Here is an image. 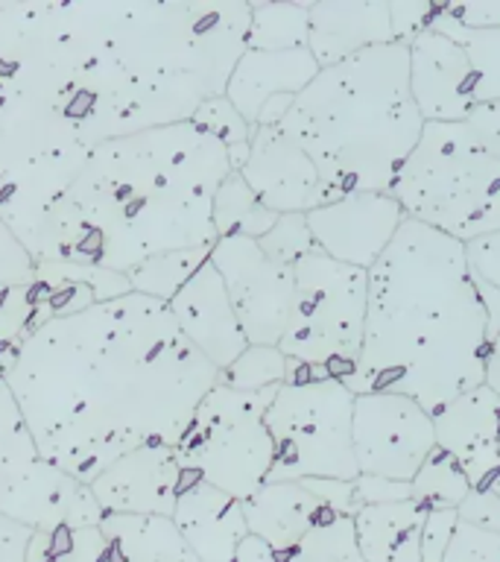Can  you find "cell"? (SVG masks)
<instances>
[{
	"label": "cell",
	"instance_id": "13",
	"mask_svg": "<svg viewBox=\"0 0 500 562\" xmlns=\"http://www.w3.org/2000/svg\"><path fill=\"white\" fill-rule=\"evenodd\" d=\"M211 263L226 281L249 346H279L296 296L293 267L266 258L252 237H219L211 249Z\"/></svg>",
	"mask_w": 500,
	"mask_h": 562
},
{
	"label": "cell",
	"instance_id": "20",
	"mask_svg": "<svg viewBox=\"0 0 500 562\" xmlns=\"http://www.w3.org/2000/svg\"><path fill=\"white\" fill-rule=\"evenodd\" d=\"M173 521L200 562H231L249 539L243 501L184 472Z\"/></svg>",
	"mask_w": 500,
	"mask_h": 562
},
{
	"label": "cell",
	"instance_id": "23",
	"mask_svg": "<svg viewBox=\"0 0 500 562\" xmlns=\"http://www.w3.org/2000/svg\"><path fill=\"white\" fill-rule=\"evenodd\" d=\"M35 279H38V302H35L33 328L47 319H56V316L79 314L100 302H112V299L132 293L129 279L123 272L91 267V263H35Z\"/></svg>",
	"mask_w": 500,
	"mask_h": 562
},
{
	"label": "cell",
	"instance_id": "3",
	"mask_svg": "<svg viewBox=\"0 0 500 562\" xmlns=\"http://www.w3.org/2000/svg\"><path fill=\"white\" fill-rule=\"evenodd\" d=\"M498 328L500 293L474 279L465 246L404 220L368 270L363 346L342 384L410 395L436 413L486 384Z\"/></svg>",
	"mask_w": 500,
	"mask_h": 562
},
{
	"label": "cell",
	"instance_id": "44",
	"mask_svg": "<svg viewBox=\"0 0 500 562\" xmlns=\"http://www.w3.org/2000/svg\"><path fill=\"white\" fill-rule=\"evenodd\" d=\"M412 486L401 481H386V477H372V474H360L354 481V504L368 507V504H389V501H410Z\"/></svg>",
	"mask_w": 500,
	"mask_h": 562
},
{
	"label": "cell",
	"instance_id": "14",
	"mask_svg": "<svg viewBox=\"0 0 500 562\" xmlns=\"http://www.w3.org/2000/svg\"><path fill=\"white\" fill-rule=\"evenodd\" d=\"M404 220V209L393 193H351L307 211L316 249L366 272L393 244Z\"/></svg>",
	"mask_w": 500,
	"mask_h": 562
},
{
	"label": "cell",
	"instance_id": "24",
	"mask_svg": "<svg viewBox=\"0 0 500 562\" xmlns=\"http://www.w3.org/2000/svg\"><path fill=\"white\" fill-rule=\"evenodd\" d=\"M328 504L316 498L302 481H270L243 501V516L249 536L272 544V548H293L314 530Z\"/></svg>",
	"mask_w": 500,
	"mask_h": 562
},
{
	"label": "cell",
	"instance_id": "5",
	"mask_svg": "<svg viewBox=\"0 0 500 562\" xmlns=\"http://www.w3.org/2000/svg\"><path fill=\"white\" fill-rule=\"evenodd\" d=\"M279 126L314 161L322 205L389 193L424 132L410 91V47L393 42L322 68Z\"/></svg>",
	"mask_w": 500,
	"mask_h": 562
},
{
	"label": "cell",
	"instance_id": "4",
	"mask_svg": "<svg viewBox=\"0 0 500 562\" xmlns=\"http://www.w3.org/2000/svg\"><path fill=\"white\" fill-rule=\"evenodd\" d=\"M94 147L191 123L246 53L243 0H86Z\"/></svg>",
	"mask_w": 500,
	"mask_h": 562
},
{
	"label": "cell",
	"instance_id": "30",
	"mask_svg": "<svg viewBox=\"0 0 500 562\" xmlns=\"http://www.w3.org/2000/svg\"><path fill=\"white\" fill-rule=\"evenodd\" d=\"M281 214L263 205L240 173H228L214 196V228L219 237H252L261 240Z\"/></svg>",
	"mask_w": 500,
	"mask_h": 562
},
{
	"label": "cell",
	"instance_id": "22",
	"mask_svg": "<svg viewBox=\"0 0 500 562\" xmlns=\"http://www.w3.org/2000/svg\"><path fill=\"white\" fill-rule=\"evenodd\" d=\"M316 74H319V65L310 50H246L231 70L226 97L254 130L266 103L279 100V97H298L314 82Z\"/></svg>",
	"mask_w": 500,
	"mask_h": 562
},
{
	"label": "cell",
	"instance_id": "33",
	"mask_svg": "<svg viewBox=\"0 0 500 562\" xmlns=\"http://www.w3.org/2000/svg\"><path fill=\"white\" fill-rule=\"evenodd\" d=\"M433 30H442L451 38L463 44V50L468 53L474 68V97L477 105L498 103L500 100V30H486V33H471L463 26L451 24L439 15V7L430 18Z\"/></svg>",
	"mask_w": 500,
	"mask_h": 562
},
{
	"label": "cell",
	"instance_id": "40",
	"mask_svg": "<svg viewBox=\"0 0 500 562\" xmlns=\"http://www.w3.org/2000/svg\"><path fill=\"white\" fill-rule=\"evenodd\" d=\"M439 15L451 24L471 30V33H486V30H500V0H477V3H447L439 7Z\"/></svg>",
	"mask_w": 500,
	"mask_h": 562
},
{
	"label": "cell",
	"instance_id": "48",
	"mask_svg": "<svg viewBox=\"0 0 500 562\" xmlns=\"http://www.w3.org/2000/svg\"><path fill=\"white\" fill-rule=\"evenodd\" d=\"M489 490H495V492H498V495H500V472L495 474V481H491V486H489Z\"/></svg>",
	"mask_w": 500,
	"mask_h": 562
},
{
	"label": "cell",
	"instance_id": "37",
	"mask_svg": "<svg viewBox=\"0 0 500 562\" xmlns=\"http://www.w3.org/2000/svg\"><path fill=\"white\" fill-rule=\"evenodd\" d=\"M258 246L275 263L296 267L302 258L316 252L314 235H310V226H307V214H281L275 220V226L258 240Z\"/></svg>",
	"mask_w": 500,
	"mask_h": 562
},
{
	"label": "cell",
	"instance_id": "35",
	"mask_svg": "<svg viewBox=\"0 0 500 562\" xmlns=\"http://www.w3.org/2000/svg\"><path fill=\"white\" fill-rule=\"evenodd\" d=\"M287 355L279 346H249L240 358L219 372V384L243 393H263L287 381Z\"/></svg>",
	"mask_w": 500,
	"mask_h": 562
},
{
	"label": "cell",
	"instance_id": "19",
	"mask_svg": "<svg viewBox=\"0 0 500 562\" xmlns=\"http://www.w3.org/2000/svg\"><path fill=\"white\" fill-rule=\"evenodd\" d=\"M436 448L454 457L474 490L491 486L500 472V398L491 386L456 395L433 413Z\"/></svg>",
	"mask_w": 500,
	"mask_h": 562
},
{
	"label": "cell",
	"instance_id": "46",
	"mask_svg": "<svg viewBox=\"0 0 500 562\" xmlns=\"http://www.w3.org/2000/svg\"><path fill=\"white\" fill-rule=\"evenodd\" d=\"M30 536H33L30 527L0 516V562H26Z\"/></svg>",
	"mask_w": 500,
	"mask_h": 562
},
{
	"label": "cell",
	"instance_id": "39",
	"mask_svg": "<svg viewBox=\"0 0 500 562\" xmlns=\"http://www.w3.org/2000/svg\"><path fill=\"white\" fill-rule=\"evenodd\" d=\"M465 258H468L474 279L500 293V232H491V235H482L471 244H465Z\"/></svg>",
	"mask_w": 500,
	"mask_h": 562
},
{
	"label": "cell",
	"instance_id": "18",
	"mask_svg": "<svg viewBox=\"0 0 500 562\" xmlns=\"http://www.w3.org/2000/svg\"><path fill=\"white\" fill-rule=\"evenodd\" d=\"M167 307L184 337L193 342V349L208 358L219 372L249 349L235 305L228 299L226 281L211 258L193 272L191 281L167 302Z\"/></svg>",
	"mask_w": 500,
	"mask_h": 562
},
{
	"label": "cell",
	"instance_id": "27",
	"mask_svg": "<svg viewBox=\"0 0 500 562\" xmlns=\"http://www.w3.org/2000/svg\"><path fill=\"white\" fill-rule=\"evenodd\" d=\"M231 562H366L354 539V521L340 509H328L322 521L293 548H272L249 536Z\"/></svg>",
	"mask_w": 500,
	"mask_h": 562
},
{
	"label": "cell",
	"instance_id": "10",
	"mask_svg": "<svg viewBox=\"0 0 500 562\" xmlns=\"http://www.w3.org/2000/svg\"><path fill=\"white\" fill-rule=\"evenodd\" d=\"M279 386L243 393L217 384L193 413L175 442V460L184 472L246 501L270 481L275 448L266 430V407Z\"/></svg>",
	"mask_w": 500,
	"mask_h": 562
},
{
	"label": "cell",
	"instance_id": "26",
	"mask_svg": "<svg viewBox=\"0 0 500 562\" xmlns=\"http://www.w3.org/2000/svg\"><path fill=\"white\" fill-rule=\"evenodd\" d=\"M109 562H200L170 516H105Z\"/></svg>",
	"mask_w": 500,
	"mask_h": 562
},
{
	"label": "cell",
	"instance_id": "1",
	"mask_svg": "<svg viewBox=\"0 0 500 562\" xmlns=\"http://www.w3.org/2000/svg\"><path fill=\"white\" fill-rule=\"evenodd\" d=\"M3 367L38 451L79 483L138 448H175L219 384L167 302L140 293L47 319L3 346Z\"/></svg>",
	"mask_w": 500,
	"mask_h": 562
},
{
	"label": "cell",
	"instance_id": "11",
	"mask_svg": "<svg viewBox=\"0 0 500 562\" xmlns=\"http://www.w3.org/2000/svg\"><path fill=\"white\" fill-rule=\"evenodd\" d=\"M0 516L30 530L53 525H103L105 518L91 486L73 481L38 451L33 430L3 378H0Z\"/></svg>",
	"mask_w": 500,
	"mask_h": 562
},
{
	"label": "cell",
	"instance_id": "43",
	"mask_svg": "<svg viewBox=\"0 0 500 562\" xmlns=\"http://www.w3.org/2000/svg\"><path fill=\"white\" fill-rule=\"evenodd\" d=\"M433 12H436V3H419V0H398V3H389L395 42L410 44L416 35L424 33L430 26Z\"/></svg>",
	"mask_w": 500,
	"mask_h": 562
},
{
	"label": "cell",
	"instance_id": "12",
	"mask_svg": "<svg viewBox=\"0 0 500 562\" xmlns=\"http://www.w3.org/2000/svg\"><path fill=\"white\" fill-rule=\"evenodd\" d=\"M436 451L433 413L401 393H360L354 398V457L360 474L412 483Z\"/></svg>",
	"mask_w": 500,
	"mask_h": 562
},
{
	"label": "cell",
	"instance_id": "8",
	"mask_svg": "<svg viewBox=\"0 0 500 562\" xmlns=\"http://www.w3.org/2000/svg\"><path fill=\"white\" fill-rule=\"evenodd\" d=\"M354 398L340 378L284 381L266 407L270 481H357Z\"/></svg>",
	"mask_w": 500,
	"mask_h": 562
},
{
	"label": "cell",
	"instance_id": "7",
	"mask_svg": "<svg viewBox=\"0 0 500 562\" xmlns=\"http://www.w3.org/2000/svg\"><path fill=\"white\" fill-rule=\"evenodd\" d=\"M404 217L471 244L500 232V158L468 123H424L393 191Z\"/></svg>",
	"mask_w": 500,
	"mask_h": 562
},
{
	"label": "cell",
	"instance_id": "38",
	"mask_svg": "<svg viewBox=\"0 0 500 562\" xmlns=\"http://www.w3.org/2000/svg\"><path fill=\"white\" fill-rule=\"evenodd\" d=\"M442 562H500V533L456 521Z\"/></svg>",
	"mask_w": 500,
	"mask_h": 562
},
{
	"label": "cell",
	"instance_id": "9",
	"mask_svg": "<svg viewBox=\"0 0 500 562\" xmlns=\"http://www.w3.org/2000/svg\"><path fill=\"white\" fill-rule=\"evenodd\" d=\"M293 272L296 296L279 349L293 363L345 381L366 331L368 272L333 261L319 249L302 258Z\"/></svg>",
	"mask_w": 500,
	"mask_h": 562
},
{
	"label": "cell",
	"instance_id": "31",
	"mask_svg": "<svg viewBox=\"0 0 500 562\" xmlns=\"http://www.w3.org/2000/svg\"><path fill=\"white\" fill-rule=\"evenodd\" d=\"M26 562H109L100 525H53L33 530Z\"/></svg>",
	"mask_w": 500,
	"mask_h": 562
},
{
	"label": "cell",
	"instance_id": "28",
	"mask_svg": "<svg viewBox=\"0 0 500 562\" xmlns=\"http://www.w3.org/2000/svg\"><path fill=\"white\" fill-rule=\"evenodd\" d=\"M35 302V261L0 220V346H9L33 331Z\"/></svg>",
	"mask_w": 500,
	"mask_h": 562
},
{
	"label": "cell",
	"instance_id": "21",
	"mask_svg": "<svg viewBox=\"0 0 500 562\" xmlns=\"http://www.w3.org/2000/svg\"><path fill=\"white\" fill-rule=\"evenodd\" d=\"M393 15L386 0H322L310 3V44L319 70L393 44Z\"/></svg>",
	"mask_w": 500,
	"mask_h": 562
},
{
	"label": "cell",
	"instance_id": "32",
	"mask_svg": "<svg viewBox=\"0 0 500 562\" xmlns=\"http://www.w3.org/2000/svg\"><path fill=\"white\" fill-rule=\"evenodd\" d=\"M211 249L214 246H205V249H182V252H167L158 255V258H149V261H144L132 272H126L132 293L158 299V302H170L191 281L193 272L208 261Z\"/></svg>",
	"mask_w": 500,
	"mask_h": 562
},
{
	"label": "cell",
	"instance_id": "29",
	"mask_svg": "<svg viewBox=\"0 0 500 562\" xmlns=\"http://www.w3.org/2000/svg\"><path fill=\"white\" fill-rule=\"evenodd\" d=\"M310 44V3H252L246 50L289 53Z\"/></svg>",
	"mask_w": 500,
	"mask_h": 562
},
{
	"label": "cell",
	"instance_id": "45",
	"mask_svg": "<svg viewBox=\"0 0 500 562\" xmlns=\"http://www.w3.org/2000/svg\"><path fill=\"white\" fill-rule=\"evenodd\" d=\"M468 126L477 132V138L500 158V100L498 103H482L477 105L468 117Z\"/></svg>",
	"mask_w": 500,
	"mask_h": 562
},
{
	"label": "cell",
	"instance_id": "41",
	"mask_svg": "<svg viewBox=\"0 0 500 562\" xmlns=\"http://www.w3.org/2000/svg\"><path fill=\"white\" fill-rule=\"evenodd\" d=\"M456 521H459L456 509H428L424 533H421V562H442Z\"/></svg>",
	"mask_w": 500,
	"mask_h": 562
},
{
	"label": "cell",
	"instance_id": "2",
	"mask_svg": "<svg viewBox=\"0 0 500 562\" xmlns=\"http://www.w3.org/2000/svg\"><path fill=\"white\" fill-rule=\"evenodd\" d=\"M228 173L223 140L193 121L105 140L47 214L33 261L126 276L158 255L214 246V196Z\"/></svg>",
	"mask_w": 500,
	"mask_h": 562
},
{
	"label": "cell",
	"instance_id": "47",
	"mask_svg": "<svg viewBox=\"0 0 500 562\" xmlns=\"http://www.w3.org/2000/svg\"><path fill=\"white\" fill-rule=\"evenodd\" d=\"M486 386H491L500 398V328L495 334V342H491L489 351V367H486Z\"/></svg>",
	"mask_w": 500,
	"mask_h": 562
},
{
	"label": "cell",
	"instance_id": "42",
	"mask_svg": "<svg viewBox=\"0 0 500 562\" xmlns=\"http://www.w3.org/2000/svg\"><path fill=\"white\" fill-rule=\"evenodd\" d=\"M456 516H459V521H465V525L500 533V495L495 490H489V486L471 490L465 495L463 504L456 507Z\"/></svg>",
	"mask_w": 500,
	"mask_h": 562
},
{
	"label": "cell",
	"instance_id": "16",
	"mask_svg": "<svg viewBox=\"0 0 500 562\" xmlns=\"http://www.w3.org/2000/svg\"><path fill=\"white\" fill-rule=\"evenodd\" d=\"M184 483L173 446H147L121 457L91 481L105 516H170Z\"/></svg>",
	"mask_w": 500,
	"mask_h": 562
},
{
	"label": "cell",
	"instance_id": "49",
	"mask_svg": "<svg viewBox=\"0 0 500 562\" xmlns=\"http://www.w3.org/2000/svg\"><path fill=\"white\" fill-rule=\"evenodd\" d=\"M3 369L7 367H3V346H0V378H3Z\"/></svg>",
	"mask_w": 500,
	"mask_h": 562
},
{
	"label": "cell",
	"instance_id": "25",
	"mask_svg": "<svg viewBox=\"0 0 500 562\" xmlns=\"http://www.w3.org/2000/svg\"><path fill=\"white\" fill-rule=\"evenodd\" d=\"M428 507L419 501H389L360 507L354 521V539L366 562H421V533Z\"/></svg>",
	"mask_w": 500,
	"mask_h": 562
},
{
	"label": "cell",
	"instance_id": "15",
	"mask_svg": "<svg viewBox=\"0 0 500 562\" xmlns=\"http://www.w3.org/2000/svg\"><path fill=\"white\" fill-rule=\"evenodd\" d=\"M410 91L424 123H463L477 109L474 68L463 44L428 26L410 44Z\"/></svg>",
	"mask_w": 500,
	"mask_h": 562
},
{
	"label": "cell",
	"instance_id": "36",
	"mask_svg": "<svg viewBox=\"0 0 500 562\" xmlns=\"http://www.w3.org/2000/svg\"><path fill=\"white\" fill-rule=\"evenodd\" d=\"M196 126H202L205 132H211L214 138L223 140V147L228 149V161H231V170H243L246 158H249V147H252V126L243 121V114L237 112L231 100L226 94L211 100L196 112L193 117Z\"/></svg>",
	"mask_w": 500,
	"mask_h": 562
},
{
	"label": "cell",
	"instance_id": "34",
	"mask_svg": "<svg viewBox=\"0 0 500 562\" xmlns=\"http://www.w3.org/2000/svg\"><path fill=\"white\" fill-rule=\"evenodd\" d=\"M410 486L412 498L428 509H456L474 490L454 457H447L439 448L424 460Z\"/></svg>",
	"mask_w": 500,
	"mask_h": 562
},
{
	"label": "cell",
	"instance_id": "17",
	"mask_svg": "<svg viewBox=\"0 0 500 562\" xmlns=\"http://www.w3.org/2000/svg\"><path fill=\"white\" fill-rule=\"evenodd\" d=\"M240 176L275 214H307L322 205L314 161L279 123L254 126L252 147Z\"/></svg>",
	"mask_w": 500,
	"mask_h": 562
},
{
	"label": "cell",
	"instance_id": "6",
	"mask_svg": "<svg viewBox=\"0 0 500 562\" xmlns=\"http://www.w3.org/2000/svg\"><path fill=\"white\" fill-rule=\"evenodd\" d=\"M86 0L0 3V179L94 149Z\"/></svg>",
	"mask_w": 500,
	"mask_h": 562
}]
</instances>
